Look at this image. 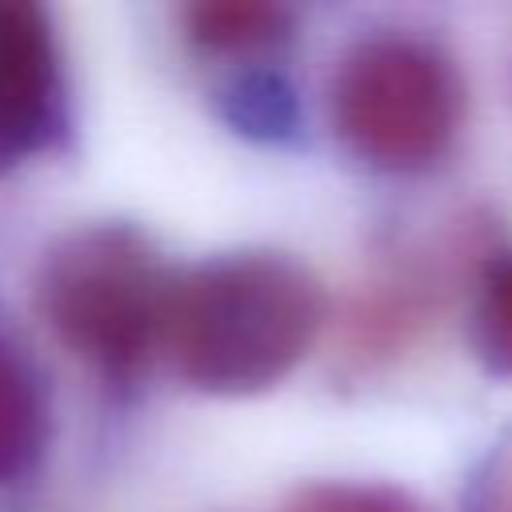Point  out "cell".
I'll return each mask as SVG.
<instances>
[{
	"instance_id": "1",
	"label": "cell",
	"mask_w": 512,
	"mask_h": 512,
	"mask_svg": "<svg viewBox=\"0 0 512 512\" xmlns=\"http://www.w3.org/2000/svg\"><path fill=\"white\" fill-rule=\"evenodd\" d=\"M320 280L280 252H228L172 276L160 344L176 372L212 396L284 380L324 328Z\"/></svg>"
},
{
	"instance_id": "4",
	"label": "cell",
	"mask_w": 512,
	"mask_h": 512,
	"mask_svg": "<svg viewBox=\"0 0 512 512\" xmlns=\"http://www.w3.org/2000/svg\"><path fill=\"white\" fill-rule=\"evenodd\" d=\"M64 116V68L48 16L24 0H0V168L44 152Z\"/></svg>"
},
{
	"instance_id": "10",
	"label": "cell",
	"mask_w": 512,
	"mask_h": 512,
	"mask_svg": "<svg viewBox=\"0 0 512 512\" xmlns=\"http://www.w3.org/2000/svg\"><path fill=\"white\" fill-rule=\"evenodd\" d=\"M476 512H512V452L496 464V476L484 484Z\"/></svg>"
},
{
	"instance_id": "8",
	"label": "cell",
	"mask_w": 512,
	"mask_h": 512,
	"mask_svg": "<svg viewBox=\"0 0 512 512\" xmlns=\"http://www.w3.org/2000/svg\"><path fill=\"white\" fill-rule=\"evenodd\" d=\"M228 116L236 128L256 136H280L292 128V92L284 80L268 72H252L232 84L228 92Z\"/></svg>"
},
{
	"instance_id": "7",
	"label": "cell",
	"mask_w": 512,
	"mask_h": 512,
	"mask_svg": "<svg viewBox=\"0 0 512 512\" xmlns=\"http://www.w3.org/2000/svg\"><path fill=\"white\" fill-rule=\"evenodd\" d=\"M472 348L492 376L512 380V248L492 256L476 304H472Z\"/></svg>"
},
{
	"instance_id": "9",
	"label": "cell",
	"mask_w": 512,
	"mask_h": 512,
	"mask_svg": "<svg viewBox=\"0 0 512 512\" xmlns=\"http://www.w3.org/2000/svg\"><path fill=\"white\" fill-rule=\"evenodd\" d=\"M288 512H424L412 496L384 484H312Z\"/></svg>"
},
{
	"instance_id": "6",
	"label": "cell",
	"mask_w": 512,
	"mask_h": 512,
	"mask_svg": "<svg viewBox=\"0 0 512 512\" xmlns=\"http://www.w3.org/2000/svg\"><path fill=\"white\" fill-rule=\"evenodd\" d=\"M292 28V12L280 4H196L188 8V36L208 52H252L284 40Z\"/></svg>"
},
{
	"instance_id": "2",
	"label": "cell",
	"mask_w": 512,
	"mask_h": 512,
	"mask_svg": "<svg viewBox=\"0 0 512 512\" xmlns=\"http://www.w3.org/2000/svg\"><path fill=\"white\" fill-rule=\"evenodd\" d=\"M168 296L172 272L156 244L120 220L64 232L36 268L44 324L108 380H132L160 348Z\"/></svg>"
},
{
	"instance_id": "5",
	"label": "cell",
	"mask_w": 512,
	"mask_h": 512,
	"mask_svg": "<svg viewBox=\"0 0 512 512\" xmlns=\"http://www.w3.org/2000/svg\"><path fill=\"white\" fill-rule=\"evenodd\" d=\"M48 408L32 364L0 340V488L24 476L44 448Z\"/></svg>"
},
{
	"instance_id": "3",
	"label": "cell",
	"mask_w": 512,
	"mask_h": 512,
	"mask_svg": "<svg viewBox=\"0 0 512 512\" xmlns=\"http://www.w3.org/2000/svg\"><path fill=\"white\" fill-rule=\"evenodd\" d=\"M328 108L340 144L360 164L408 176L448 156L464 112V84L432 40L376 32L340 56Z\"/></svg>"
}]
</instances>
